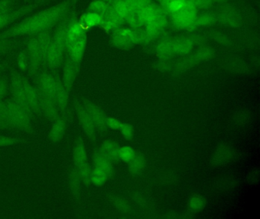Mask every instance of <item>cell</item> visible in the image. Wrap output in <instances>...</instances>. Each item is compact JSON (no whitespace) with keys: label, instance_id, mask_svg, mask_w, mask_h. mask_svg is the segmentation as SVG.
<instances>
[{"label":"cell","instance_id":"50","mask_svg":"<svg viewBox=\"0 0 260 219\" xmlns=\"http://www.w3.org/2000/svg\"><path fill=\"white\" fill-rule=\"evenodd\" d=\"M120 131L124 138L127 141H130L133 138L134 127L132 125L129 124V123H123L122 127Z\"/></svg>","mask_w":260,"mask_h":219},{"label":"cell","instance_id":"63","mask_svg":"<svg viewBox=\"0 0 260 219\" xmlns=\"http://www.w3.org/2000/svg\"><path fill=\"white\" fill-rule=\"evenodd\" d=\"M101 1H104L106 2V3H109L110 2H112V0H101Z\"/></svg>","mask_w":260,"mask_h":219},{"label":"cell","instance_id":"23","mask_svg":"<svg viewBox=\"0 0 260 219\" xmlns=\"http://www.w3.org/2000/svg\"><path fill=\"white\" fill-rule=\"evenodd\" d=\"M92 162L94 167L103 170L107 174L109 179L114 176L115 171L112 162L100 151V148L94 149Z\"/></svg>","mask_w":260,"mask_h":219},{"label":"cell","instance_id":"30","mask_svg":"<svg viewBox=\"0 0 260 219\" xmlns=\"http://www.w3.org/2000/svg\"><path fill=\"white\" fill-rule=\"evenodd\" d=\"M156 56L159 59L168 60L176 56L173 49V40H166L159 43L155 49Z\"/></svg>","mask_w":260,"mask_h":219},{"label":"cell","instance_id":"13","mask_svg":"<svg viewBox=\"0 0 260 219\" xmlns=\"http://www.w3.org/2000/svg\"><path fill=\"white\" fill-rule=\"evenodd\" d=\"M70 12L66 15L63 19L60 20L57 25L55 26L54 31L52 32V36L51 41L54 43L57 50L61 53H64L65 48H66V33L68 29V24L71 21V16L73 12Z\"/></svg>","mask_w":260,"mask_h":219},{"label":"cell","instance_id":"48","mask_svg":"<svg viewBox=\"0 0 260 219\" xmlns=\"http://www.w3.org/2000/svg\"><path fill=\"white\" fill-rule=\"evenodd\" d=\"M249 117H249V113L246 111H239L234 116L233 122L236 126H243L249 122Z\"/></svg>","mask_w":260,"mask_h":219},{"label":"cell","instance_id":"36","mask_svg":"<svg viewBox=\"0 0 260 219\" xmlns=\"http://www.w3.org/2000/svg\"><path fill=\"white\" fill-rule=\"evenodd\" d=\"M145 158L141 155H136L128 163V169L132 175H139L144 171L146 167Z\"/></svg>","mask_w":260,"mask_h":219},{"label":"cell","instance_id":"26","mask_svg":"<svg viewBox=\"0 0 260 219\" xmlns=\"http://www.w3.org/2000/svg\"><path fill=\"white\" fill-rule=\"evenodd\" d=\"M52 31L51 30H45L36 35L39 42V50H40L41 58H42V68L45 70V62H46L47 54L51 44Z\"/></svg>","mask_w":260,"mask_h":219},{"label":"cell","instance_id":"33","mask_svg":"<svg viewBox=\"0 0 260 219\" xmlns=\"http://www.w3.org/2000/svg\"><path fill=\"white\" fill-rule=\"evenodd\" d=\"M25 41L19 38H0V56L22 47Z\"/></svg>","mask_w":260,"mask_h":219},{"label":"cell","instance_id":"40","mask_svg":"<svg viewBox=\"0 0 260 219\" xmlns=\"http://www.w3.org/2000/svg\"><path fill=\"white\" fill-rule=\"evenodd\" d=\"M108 179L109 177L107 174L103 170L95 167L92 169L90 176L91 184H93L96 187H102L106 184Z\"/></svg>","mask_w":260,"mask_h":219},{"label":"cell","instance_id":"10","mask_svg":"<svg viewBox=\"0 0 260 219\" xmlns=\"http://www.w3.org/2000/svg\"><path fill=\"white\" fill-rule=\"evenodd\" d=\"M49 1L50 0H34L32 3H28V4L25 5V6L19 8V9L12 11L10 16L0 22V32L4 30L5 27H7L13 23L16 22L20 18L32 13V12H34L38 8L42 6V5H45V3H48Z\"/></svg>","mask_w":260,"mask_h":219},{"label":"cell","instance_id":"15","mask_svg":"<svg viewBox=\"0 0 260 219\" xmlns=\"http://www.w3.org/2000/svg\"><path fill=\"white\" fill-rule=\"evenodd\" d=\"M86 43H87V34L85 33L80 39L77 40L74 44H73L69 48L65 50V53H68L71 60L75 64L77 70L80 71L83 56H84L85 50H86Z\"/></svg>","mask_w":260,"mask_h":219},{"label":"cell","instance_id":"56","mask_svg":"<svg viewBox=\"0 0 260 219\" xmlns=\"http://www.w3.org/2000/svg\"><path fill=\"white\" fill-rule=\"evenodd\" d=\"M197 9H208L212 6V0H194L191 2Z\"/></svg>","mask_w":260,"mask_h":219},{"label":"cell","instance_id":"51","mask_svg":"<svg viewBox=\"0 0 260 219\" xmlns=\"http://www.w3.org/2000/svg\"><path fill=\"white\" fill-rule=\"evenodd\" d=\"M9 91V82L5 76L0 75V100H4Z\"/></svg>","mask_w":260,"mask_h":219},{"label":"cell","instance_id":"20","mask_svg":"<svg viewBox=\"0 0 260 219\" xmlns=\"http://www.w3.org/2000/svg\"><path fill=\"white\" fill-rule=\"evenodd\" d=\"M86 33V30L82 27L81 24L79 22L78 18L75 11L73 12L71 21L68 24L66 33V48H69L73 44L76 42L77 40L80 39L83 34Z\"/></svg>","mask_w":260,"mask_h":219},{"label":"cell","instance_id":"29","mask_svg":"<svg viewBox=\"0 0 260 219\" xmlns=\"http://www.w3.org/2000/svg\"><path fill=\"white\" fill-rule=\"evenodd\" d=\"M173 49L176 56H187L192 52L194 44L189 38H179L173 40Z\"/></svg>","mask_w":260,"mask_h":219},{"label":"cell","instance_id":"22","mask_svg":"<svg viewBox=\"0 0 260 219\" xmlns=\"http://www.w3.org/2000/svg\"><path fill=\"white\" fill-rule=\"evenodd\" d=\"M124 18H121L109 6L106 13L102 16V23L100 24V27H103L106 32L110 31V30L112 31L115 29L121 27V26L124 24Z\"/></svg>","mask_w":260,"mask_h":219},{"label":"cell","instance_id":"17","mask_svg":"<svg viewBox=\"0 0 260 219\" xmlns=\"http://www.w3.org/2000/svg\"><path fill=\"white\" fill-rule=\"evenodd\" d=\"M236 152L231 145L222 144L217 147L211 157V163L214 167L226 165L235 158Z\"/></svg>","mask_w":260,"mask_h":219},{"label":"cell","instance_id":"1","mask_svg":"<svg viewBox=\"0 0 260 219\" xmlns=\"http://www.w3.org/2000/svg\"><path fill=\"white\" fill-rule=\"evenodd\" d=\"M78 0H63L51 7L29 14L8 28L0 32V38L32 36L57 25L70 12L74 10Z\"/></svg>","mask_w":260,"mask_h":219},{"label":"cell","instance_id":"62","mask_svg":"<svg viewBox=\"0 0 260 219\" xmlns=\"http://www.w3.org/2000/svg\"><path fill=\"white\" fill-rule=\"evenodd\" d=\"M212 1L216 2L217 3H226L228 0H212Z\"/></svg>","mask_w":260,"mask_h":219},{"label":"cell","instance_id":"28","mask_svg":"<svg viewBox=\"0 0 260 219\" xmlns=\"http://www.w3.org/2000/svg\"><path fill=\"white\" fill-rule=\"evenodd\" d=\"M119 144L112 140H106L100 145V149L112 163L120 161Z\"/></svg>","mask_w":260,"mask_h":219},{"label":"cell","instance_id":"47","mask_svg":"<svg viewBox=\"0 0 260 219\" xmlns=\"http://www.w3.org/2000/svg\"><path fill=\"white\" fill-rule=\"evenodd\" d=\"M135 155H136V153H135V150L130 146L124 145L120 148V161L128 164L135 158Z\"/></svg>","mask_w":260,"mask_h":219},{"label":"cell","instance_id":"27","mask_svg":"<svg viewBox=\"0 0 260 219\" xmlns=\"http://www.w3.org/2000/svg\"><path fill=\"white\" fill-rule=\"evenodd\" d=\"M73 161L76 167L87 162L88 157L83 138L79 135L73 150Z\"/></svg>","mask_w":260,"mask_h":219},{"label":"cell","instance_id":"53","mask_svg":"<svg viewBox=\"0 0 260 219\" xmlns=\"http://www.w3.org/2000/svg\"><path fill=\"white\" fill-rule=\"evenodd\" d=\"M15 0H0V14H7L13 11L12 6Z\"/></svg>","mask_w":260,"mask_h":219},{"label":"cell","instance_id":"58","mask_svg":"<svg viewBox=\"0 0 260 219\" xmlns=\"http://www.w3.org/2000/svg\"><path fill=\"white\" fill-rule=\"evenodd\" d=\"M133 198L135 202H136L140 206L142 207V208H145L146 201L141 194H139V193H135V194L134 195Z\"/></svg>","mask_w":260,"mask_h":219},{"label":"cell","instance_id":"39","mask_svg":"<svg viewBox=\"0 0 260 219\" xmlns=\"http://www.w3.org/2000/svg\"><path fill=\"white\" fill-rule=\"evenodd\" d=\"M205 205H206V200L200 195H194L188 201V207L190 211L193 213L200 212L205 208Z\"/></svg>","mask_w":260,"mask_h":219},{"label":"cell","instance_id":"14","mask_svg":"<svg viewBox=\"0 0 260 219\" xmlns=\"http://www.w3.org/2000/svg\"><path fill=\"white\" fill-rule=\"evenodd\" d=\"M33 80L35 85L39 89L55 99L56 81L53 73L44 70L42 72L38 73Z\"/></svg>","mask_w":260,"mask_h":219},{"label":"cell","instance_id":"42","mask_svg":"<svg viewBox=\"0 0 260 219\" xmlns=\"http://www.w3.org/2000/svg\"><path fill=\"white\" fill-rule=\"evenodd\" d=\"M134 29V38H135V44H147L153 41L149 35L148 32L145 27Z\"/></svg>","mask_w":260,"mask_h":219},{"label":"cell","instance_id":"61","mask_svg":"<svg viewBox=\"0 0 260 219\" xmlns=\"http://www.w3.org/2000/svg\"><path fill=\"white\" fill-rule=\"evenodd\" d=\"M0 130H12V129L2 121H0Z\"/></svg>","mask_w":260,"mask_h":219},{"label":"cell","instance_id":"12","mask_svg":"<svg viewBox=\"0 0 260 219\" xmlns=\"http://www.w3.org/2000/svg\"><path fill=\"white\" fill-rule=\"evenodd\" d=\"M71 122H72V112L70 110L66 114L60 115L59 118L53 122L52 128L48 134L50 141L53 143H57L63 139L68 126Z\"/></svg>","mask_w":260,"mask_h":219},{"label":"cell","instance_id":"5","mask_svg":"<svg viewBox=\"0 0 260 219\" xmlns=\"http://www.w3.org/2000/svg\"><path fill=\"white\" fill-rule=\"evenodd\" d=\"M197 8L187 0L186 4L174 13L170 14L173 24L179 28H189L194 26L197 18Z\"/></svg>","mask_w":260,"mask_h":219},{"label":"cell","instance_id":"16","mask_svg":"<svg viewBox=\"0 0 260 219\" xmlns=\"http://www.w3.org/2000/svg\"><path fill=\"white\" fill-rule=\"evenodd\" d=\"M62 64H63L62 82L66 88L67 91H68L69 94H71L76 78L78 76L80 71L77 70L75 64L71 60L68 53H65V56L63 57V63Z\"/></svg>","mask_w":260,"mask_h":219},{"label":"cell","instance_id":"46","mask_svg":"<svg viewBox=\"0 0 260 219\" xmlns=\"http://www.w3.org/2000/svg\"><path fill=\"white\" fill-rule=\"evenodd\" d=\"M217 17L214 14L206 13L196 18L194 26H210L215 23Z\"/></svg>","mask_w":260,"mask_h":219},{"label":"cell","instance_id":"8","mask_svg":"<svg viewBox=\"0 0 260 219\" xmlns=\"http://www.w3.org/2000/svg\"><path fill=\"white\" fill-rule=\"evenodd\" d=\"M214 55V50L211 47H202L194 54L182 60V62L175 64L173 70L176 72H182L194 66L196 64L208 60L212 58Z\"/></svg>","mask_w":260,"mask_h":219},{"label":"cell","instance_id":"21","mask_svg":"<svg viewBox=\"0 0 260 219\" xmlns=\"http://www.w3.org/2000/svg\"><path fill=\"white\" fill-rule=\"evenodd\" d=\"M63 53H60L54 45L52 41L50 44L49 50L47 54L46 62H45V70H48L50 72L54 73L58 71V68L61 66L63 61Z\"/></svg>","mask_w":260,"mask_h":219},{"label":"cell","instance_id":"52","mask_svg":"<svg viewBox=\"0 0 260 219\" xmlns=\"http://www.w3.org/2000/svg\"><path fill=\"white\" fill-rule=\"evenodd\" d=\"M106 123L107 128H110V129H114V130H121L123 123H124L121 120L114 118V117H107Z\"/></svg>","mask_w":260,"mask_h":219},{"label":"cell","instance_id":"6","mask_svg":"<svg viewBox=\"0 0 260 219\" xmlns=\"http://www.w3.org/2000/svg\"><path fill=\"white\" fill-rule=\"evenodd\" d=\"M26 45L28 75L33 79L42 68V58L36 36H28Z\"/></svg>","mask_w":260,"mask_h":219},{"label":"cell","instance_id":"31","mask_svg":"<svg viewBox=\"0 0 260 219\" xmlns=\"http://www.w3.org/2000/svg\"><path fill=\"white\" fill-rule=\"evenodd\" d=\"M222 22L231 27H238L241 24V17L238 12L233 8L225 9L220 15Z\"/></svg>","mask_w":260,"mask_h":219},{"label":"cell","instance_id":"59","mask_svg":"<svg viewBox=\"0 0 260 219\" xmlns=\"http://www.w3.org/2000/svg\"><path fill=\"white\" fill-rule=\"evenodd\" d=\"M248 180L251 182V184H255V182H258V170H253V171L249 173V176H248Z\"/></svg>","mask_w":260,"mask_h":219},{"label":"cell","instance_id":"49","mask_svg":"<svg viewBox=\"0 0 260 219\" xmlns=\"http://www.w3.org/2000/svg\"><path fill=\"white\" fill-rule=\"evenodd\" d=\"M26 140L20 138H15V137L5 136L0 135V147H6V146L14 145L21 142H25Z\"/></svg>","mask_w":260,"mask_h":219},{"label":"cell","instance_id":"64","mask_svg":"<svg viewBox=\"0 0 260 219\" xmlns=\"http://www.w3.org/2000/svg\"><path fill=\"white\" fill-rule=\"evenodd\" d=\"M188 1H189V2H193V1H194V0H188Z\"/></svg>","mask_w":260,"mask_h":219},{"label":"cell","instance_id":"3","mask_svg":"<svg viewBox=\"0 0 260 219\" xmlns=\"http://www.w3.org/2000/svg\"><path fill=\"white\" fill-rule=\"evenodd\" d=\"M4 101L8 107L10 119L17 131L33 134L34 130L31 126V119L29 115L25 112V110L22 109L12 99H8Z\"/></svg>","mask_w":260,"mask_h":219},{"label":"cell","instance_id":"55","mask_svg":"<svg viewBox=\"0 0 260 219\" xmlns=\"http://www.w3.org/2000/svg\"><path fill=\"white\" fill-rule=\"evenodd\" d=\"M174 65L175 64H172L171 62H170V59H168V60L160 59L159 62H156L155 67H156V68H157V69L160 70V71H165L173 68Z\"/></svg>","mask_w":260,"mask_h":219},{"label":"cell","instance_id":"38","mask_svg":"<svg viewBox=\"0 0 260 219\" xmlns=\"http://www.w3.org/2000/svg\"><path fill=\"white\" fill-rule=\"evenodd\" d=\"M159 3L164 11L172 14L182 9L186 4L187 0H159Z\"/></svg>","mask_w":260,"mask_h":219},{"label":"cell","instance_id":"54","mask_svg":"<svg viewBox=\"0 0 260 219\" xmlns=\"http://www.w3.org/2000/svg\"><path fill=\"white\" fill-rule=\"evenodd\" d=\"M236 181L234 180L232 178H224V179H221L220 181L217 182V187L219 188L222 189V190H229V189L232 188L235 186Z\"/></svg>","mask_w":260,"mask_h":219},{"label":"cell","instance_id":"60","mask_svg":"<svg viewBox=\"0 0 260 219\" xmlns=\"http://www.w3.org/2000/svg\"><path fill=\"white\" fill-rule=\"evenodd\" d=\"M9 62L7 61H4V62H0V75H2L3 72L6 71L8 68Z\"/></svg>","mask_w":260,"mask_h":219},{"label":"cell","instance_id":"18","mask_svg":"<svg viewBox=\"0 0 260 219\" xmlns=\"http://www.w3.org/2000/svg\"><path fill=\"white\" fill-rule=\"evenodd\" d=\"M53 74H54L56 81V102H57V106H58L59 110H60V114L64 115L70 111V109H68L70 94L67 91L66 88L62 82L61 77H60L58 71L53 73Z\"/></svg>","mask_w":260,"mask_h":219},{"label":"cell","instance_id":"2","mask_svg":"<svg viewBox=\"0 0 260 219\" xmlns=\"http://www.w3.org/2000/svg\"><path fill=\"white\" fill-rule=\"evenodd\" d=\"M9 90L12 94V100L16 102L25 112L29 115L31 120L36 119L34 113L28 106L25 97V88H24L23 75L18 70L12 68L10 71V84Z\"/></svg>","mask_w":260,"mask_h":219},{"label":"cell","instance_id":"24","mask_svg":"<svg viewBox=\"0 0 260 219\" xmlns=\"http://www.w3.org/2000/svg\"><path fill=\"white\" fill-rule=\"evenodd\" d=\"M167 24H168V20L164 14V15H158L151 21L146 23L144 27L151 39L153 40L157 38L165 30Z\"/></svg>","mask_w":260,"mask_h":219},{"label":"cell","instance_id":"32","mask_svg":"<svg viewBox=\"0 0 260 219\" xmlns=\"http://www.w3.org/2000/svg\"><path fill=\"white\" fill-rule=\"evenodd\" d=\"M78 20L82 27L87 30L92 27L100 26L102 23V16L98 14L87 11L83 13Z\"/></svg>","mask_w":260,"mask_h":219},{"label":"cell","instance_id":"35","mask_svg":"<svg viewBox=\"0 0 260 219\" xmlns=\"http://www.w3.org/2000/svg\"><path fill=\"white\" fill-rule=\"evenodd\" d=\"M141 13L144 18L145 24L148 21H151L153 18L159 15H164V9L160 6L154 4V3H150L148 6H145L141 9Z\"/></svg>","mask_w":260,"mask_h":219},{"label":"cell","instance_id":"4","mask_svg":"<svg viewBox=\"0 0 260 219\" xmlns=\"http://www.w3.org/2000/svg\"><path fill=\"white\" fill-rule=\"evenodd\" d=\"M73 107L83 132L86 134L89 141L95 144L97 140L96 129L92 119L89 117V114L85 109L81 100L79 97H74L73 100Z\"/></svg>","mask_w":260,"mask_h":219},{"label":"cell","instance_id":"19","mask_svg":"<svg viewBox=\"0 0 260 219\" xmlns=\"http://www.w3.org/2000/svg\"><path fill=\"white\" fill-rule=\"evenodd\" d=\"M24 88H25V97L28 106L34 113L36 117H42V111L39 102V94L36 86L32 85L28 78L23 75Z\"/></svg>","mask_w":260,"mask_h":219},{"label":"cell","instance_id":"9","mask_svg":"<svg viewBox=\"0 0 260 219\" xmlns=\"http://www.w3.org/2000/svg\"><path fill=\"white\" fill-rule=\"evenodd\" d=\"M36 88L37 90L38 94H39L42 115L45 116V118L48 119L49 121H55L61 115L55 99L50 97L46 93L39 89L37 86H36Z\"/></svg>","mask_w":260,"mask_h":219},{"label":"cell","instance_id":"44","mask_svg":"<svg viewBox=\"0 0 260 219\" xmlns=\"http://www.w3.org/2000/svg\"><path fill=\"white\" fill-rule=\"evenodd\" d=\"M109 3L101 0H94L88 6L89 12H94L103 16L109 9Z\"/></svg>","mask_w":260,"mask_h":219},{"label":"cell","instance_id":"45","mask_svg":"<svg viewBox=\"0 0 260 219\" xmlns=\"http://www.w3.org/2000/svg\"><path fill=\"white\" fill-rule=\"evenodd\" d=\"M0 121H2L3 123L10 126L12 130L17 131L10 119L8 107L4 100H0Z\"/></svg>","mask_w":260,"mask_h":219},{"label":"cell","instance_id":"11","mask_svg":"<svg viewBox=\"0 0 260 219\" xmlns=\"http://www.w3.org/2000/svg\"><path fill=\"white\" fill-rule=\"evenodd\" d=\"M111 44L119 49H129L135 44L134 30L130 28L118 27L112 30Z\"/></svg>","mask_w":260,"mask_h":219},{"label":"cell","instance_id":"7","mask_svg":"<svg viewBox=\"0 0 260 219\" xmlns=\"http://www.w3.org/2000/svg\"><path fill=\"white\" fill-rule=\"evenodd\" d=\"M81 101L83 106H84L85 109L89 114V117L92 119L94 126H95V129H96V132L101 135L104 134L106 129H107L106 123L107 117L103 112V110L100 106H97L92 100L88 99L87 97L82 96Z\"/></svg>","mask_w":260,"mask_h":219},{"label":"cell","instance_id":"57","mask_svg":"<svg viewBox=\"0 0 260 219\" xmlns=\"http://www.w3.org/2000/svg\"><path fill=\"white\" fill-rule=\"evenodd\" d=\"M131 4H132V8L137 10H141L145 6H148L150 3H151V0H129Z\"/></svg>","mask_w":260,"mask_h":219},{"label":"cell","instance_id":"41","mask_svg":"<svg viewBox=\"0 0 260 219\" xmlns=\"http://www.w3.org/2000/svg\"><path fill=\"white\" fill-rule=\"evenodd\" d=\"M77 168L78 170L80 178H81L82 182L86 187H89L91 185L90 176L92 169L90 164L87 161L79 167H77Z\"/></svg>","mask_w":260,"mask_h":219},{"label":"cell","instance_id":"25","mask_svg":"<svg viewBox=\"0 0 260 219\" xmlns=\"http://www.w3.org/2000/svg\"><path fill=\"white\" fill-rule=\"evenodd\" d=\"M82 184L83 182L79 174L78 170L74 164L71 167V170L68 173V185H69L71 196L75 200H79L80 199Z\"/></svg>","mask_w":260,"mask_h":219},{"label":"cell","instance_id":"34","mask_svg":"<svg viewBox=\"0 0 260 219\" xmlns=\"http://www.w3.org/2000/svg\"><path fill=\"white\" fill-rule=\"evenodd\" d=\"M109 4L112 9L123 18H125V17L133 10L129 0H112Z\"/></svg>","mask_w":260,"mask_h":219},{"label":"cell","instance_id":"43","mask_svg":"<svg viewBox=\"0 0 260 219\" xmlns=\"http://www.w3.org/2000/svg\"><path fill=\"white\" fill-rule=\"evenodd\" d=\"M110 199L114 206L118 211L124 213V214L132 213V208H131L130 205L122 198L119 197V196H114L113 195V196H111Z\"/></svg>","mask_w":260,"mask_h":219},{"label":"cell","instance_id":"37","mask_svg":"<svg viewBox=\"0 0 260 219\" xmlns=\"http://www.w3.org/2000/svg\"><path fill=\"white\" fill-rule=\"evenodd\" d=\"M127 24L134 29L140 28L145 25V21L141 15V11L134 9L124 18Z\"/></svg>","mask_w":260,"mask_h":219}]
</instances>
